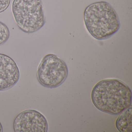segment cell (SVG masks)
<instances>
[{"label":"cell","instance_id":"6da1fadb","mask_svg":"<svg viewBox=\"0 0 132 132\" xmlns=\"http://www.w3.org/2000/svg\"><path fill=\"white\" fill-rule=\"evenodd\" d=\"M91 97L97 109L112 115L121 113L132 103L130 89L124 82L116 79L99 82L93 89Z\"/></svg>","mask_w":132,"mask_h":132},{"label":"cell","instance_id":"7a4b0ae2","mask_svg":"<svg viewBox=\"0 0 132 132\" xmlns=\"http://www.w3.org/2000/svg\"><path fill=\"white\" fill-rule=\"evenodd\" d=\"M83 18L88 31L97 40L109 38L117 33L120 27L116 11L104 1L89 5L85 9Z\"/></svg>","mask_w":132,"mask_h":132},{"label":"cell","instance_id":"3957f363","mask_svg":"<svg viewBox=\"0 0 132 132\" xmlns=\"http://www.w3.org/2000/svg\"><path fill=\"white\" fill-rule=\"evenodd\" d=\"M12 11L19 28L24 33H34L45 22L42 0H14Z\"/></svg>","mask_w":132,"mask_h":132},{"label":"cell","instance_id":"277c9868","mask_svg":"<svg viewBox=\"0 0 132 132\" xmlns=\"http://www.w3.org/2000/svg\"><path fill=\"white\" fill-rule=\"evenodd\" d=\"M68 71L67 65L53 54L45 55L42 60L37 72V77L43 86L56 88L65 81Z\"/></svg>","mask_w":132,"mask_h":132},{"label":"cell","instance_id":"5b68a950","mask_svg":"<svg viewBox=\"0 0 132 132\" xmlns=\"http://www.w3.org/2000/svg\"><path fill=\"white\" fill-rule=\"evenodd\" d=\"M13 127L15 132H47L48 126L42 113L34 110H27L17 116Z\"/></svg>","mask_w":132,"mask_h":132},{"label":"cell","instance_id":"8992f818","mask_svg":"<svg viewBox=\"0 0 132 132\" xmlns=\"http://www.w3.org/2000/svg\"><path fill=\"white\" fill-rule=\"evenodd\" d=\"M20 78V71L16 62L10 57L0 54V91L13 87Z\"/></svg>","mask_w":132,"mask_h":132},{"label":"cell","instance_id":"52a82bcc","mask_svg":"<svg viewBox=\"0 0 132 132\" xmlns=\"http://www.w3.org/2000/svg\"><path fill=\"white\" fill-rule=\"evenodd\" d=\"M116 121V126L120 132H132V107L123 111Z\"/></svg>","mask_w":132,"mask_h":132},{"label":"cell","instance_id":"ba28073f","mask_svg":"<svg viewBox=\"0 0 132 132\" xmlns=\"http://www.w3.org/2000/svg\"><path fill=\"white\" fill-rule=\"evenodd\" d=\"M10 36L9 28L6 24L0 21V45L6 42Z\"/></svg>","mask_w":132,"mask_h":132},{"label":"cell","instance_id":"9c48e42d","mask_svg":"<svg viewBox=\"0 0 132 132\" xmlns=\"http://www.w3.org/2000/svg\"><path fill=\"white\" fill-rule=\"evenodd\" d=\"M10 3V0H0V13L7 10Z\"/></svg>","mask_w":132,"mask_h":132},{"label":"cell","instance_id":"30bf717a","mask_svg":"<svg viewBox=\"0 0 132 132\" xmlns=\"http://www.w3.org/2000/svg\"><path fill=\"white\" fill-rule=\"evenodd\" d=\"M3 126H2L1 123L0 122V132H3Z\"/></svg>","mask_w":132,"mask_h":132}]
</instances>
